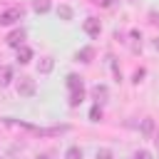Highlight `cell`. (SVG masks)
Listing matches in <instances>:
<instances>
[{"label": "cell", "mask_w": 159, "mask_h": 159, "mask_svg": "<svg viewBox=\"0 0 159 159\" xmlns=\"http://www.w3.org/2000/svg\"><path fill=\"white\" fill-rule=\"evenodd\" d=\"M142 77H144V70H137V72H134V82L139 84V82H142Z\"/></svg>", "instance_id": "obj_19"}, {"label": "cell", "mask_w": 159, "mask_h": 159, "mask_svg": "<svg viewBox=\"0 0 159 159\" xmlns=\"http://www.w3.org/2000/svg\"><path fill=\"white\" fill-rule=\"evenodd\" d=\"M35 92H37L35 80H30V77H20L17 80V94L20 97H35Z\"/></svg>", "instance_id": "obj_2"}, {"label": "cell", "mask_w": 159, "mask_h": 159, "mask_svg": "<svg viewBox=\"0 0 159 159\" xmlns=\"http://www.w3.org/2000/svg\"><path fill=\"white\" fill-rule=\"evenodd\" d=\"M152 132H154V119H149V117H147V119H142V134H147V137H149Z\"/></svg>", "instance_id": "obj_15"}, {"label": "cell", "mask_w": 159, "mask_h": 159, "mask_svg": "<svg viewBox=\"0 0 159 159\" xmlns=\"http://www.w3.org/2000/svg\"><path fill=\"white\" fill-rule=\"evenodd\" d=\"M132 159H154V157H152V152L139 149V152H134V157H132Z\"/></svg>", "instance_id": "obj_18"}, {"label": "cell", "mask_w": 159, "mask_h": 159, "mask_svg": "<svg viewBox=\"0 0 159 159\" xmlns=\"http://www.w3.org/2000/svg\"><path fill=\"white\" fill-rule=\"evenodd\" d=\"M107 97H109L107 84H94V87H92V99H94V104H102Z\"/></svg>", "instance_id": "obj_5"}, {"label": "cell", "mask_w": 159, "mask_h": 159, "mask_svg": "<svg viewBox=\"0 0 159 159\" xmlns=\"http://www.w3.org/2000/svg\"><path fill=\"white\" fill-rule=\"evenodd\" d=\"M52 67H55V60H52V57H42V60L37 62V72H40V75H50Z\"/></svg>", "instance_id": "obj_8"}, {"label": "cell", "mask_w": 159, "mask_h": 159, "mask_svg": "<svg viewBox=\"0 0 159 159\" xmlns=\"http://www.w3.org/2000/svg\"><path fill=\"white\" fill-rule=\"evenodd\" d=\"M57 17L67 22V20H72V17H75V10H72L70 5H57Z\"/></svg>", "instance_id": "obj_12"}, {"label": "cell", "mask_w": 159, "mask_h": 159, "mask_svg": "<svg viewBox=\"0 0 159 159\" xmlns=\"http://www.w3.org/2000/svg\"><path fill=\"white\" fill-rule=\"evenodd\" d=\"M65 84H67V89H70V92H72V89H80V87H84V84H82V77H80V75H75V72H70V75H67V82H65Z\"/></svg>", "instance_id": "obj_10"}, {"label": "cell", "mask_w": 159, "mask_h": 159, "mask_svg": "<svg viewBox=\"0 0 159 159\" xmlns=\"http://www.w3.org/2000/svg\"><path fill=\"white\" fill-rule=\"evenodd\" d=\"M97 2H99V5H109V0H97Z\"/></svg>", "instance_id": "obj_21"}, {"label": "cell", "mask_w": 159, "mask_h": 159, "mask_svg": "<svg viewBox=\"0 0 159 159\" xmlns=\"http://www.w3.org/2000/svg\"><path fill=\"white\" fill-rule=\"evenodd\" d=\"M5 42H7L10 47H15V50H17L20 45H25V30H22V27H15V30L5 37Z\"/></svg>", "instance_id": "obj_4"}, {"label": "cell", "mask_w": 159, "mask_h": 159, "mask_svg": "<svg viewBox=\"0 0 159 159\" xmlns=\"http://www.w3.org/2000/svg\"><path fill=\"white\" fill-rule=\"evenodd\" d=\"M82 30H84L87 37H99V32H102V22H99L97 17H87V20L82 22Z\"/></svg>", "instance_id": "obj_3"}, {"label": "cell", "mask_w": 159, "mask_h": 159, "mask_svg": "<svg viewBox=\"0 0 159 159\" xmlns=\"http://www.w3.org/2000/svg\"><path fill=\"white\" fill-rule=\"evenodd\" d=\"M30 60H32V50H30L27 45H20V47H17V62H20V65H27Z\"/></svg>", "instance_id": "obj_7"}, {"label": "cell", "mask_w": 159, "mask_h": 159, "mask_svg": "<svg viewBox=\"0 0 159 159\" xmlns=\"http://www.w3.org/2000/svg\"><path fill=\"white\" fill-rule=\"evenodd\" d=\"M154 50H159V40H154Z\"/></svg>", "instance_id": "obj_22"}, {"label": "cell", "mask_w": 159, "mask_h": 159, "mask_svg": "<svg viewBox=\"0 0 159 159\" xmlns=\"http://www.w3.org/2000/svg\"><path fill=\"white\" fill-rule=\"evenodd\" d=\"M89 119H92V122H99V119H102V104H94V107L89 109Z\"/></svg>", "instance_id": "obj_16"}, {"label": "cell", "mask_w": 159, "mask_h": 159, "mask_svg": "<svg viewBox=\"0 0 159 159\" xmlns=\"http://www.w3.org/2000/svg\"><path fill=\"white\" fill-rule=\"evenodd\" d=\"M152 22H159V15L157 12H152Z\"/></svg>", "instance_id": "obj_20"}, {"label": "cell", "mask_w": 159, "mask_h": 159, "mask_svg": "<svg viewBox=\"0 0 159 159\" xmlns=\"http://www.w3.org/2000/svg\"><path fill=\"white\" fill-rule=\"evenodd\" d=\"M84 154H82V149L80 147H70L67 152H65V159H82Z\"/></svg>", "instance_id": "obj_14"}, {"label": "cell", "mask_w": 159, "mask_h": 159, "mask_svg": "<svg viewBox=\"0 0 159 159\" xmlns=\"http://www.w3.org/2000/svg\"><path fill=\"white\" fill-rule=\"evenodd\" d=\"M22 15H25V10H22L20 5L5 7V10L0 12V25H2V27H7V25H15V22H20V20H22Z\"/></svg>", "instance_id": "obj_1"}, {"label": "cell", "mask_w": 159, "mask_h": 159, "mask_svg": "<svg viewBox=\"0 0 159 159\" xmlns=\"http://www.w3.org/2000/svg\"><path fill=\"white\" fill-rule=\"evenodd\" d=\"M75 60H77V62H84V65L92 62V60H94V47H89V45H87V47H80L77 55H75Z\"/></svg>", "instance_id": "obj_6"}, {"label": "cell", "mask_w": 159, "mask_h": 159, "mask_svg": "<svg viewBox=\"0 0 159 159\" xmlns=\"http://www.w3.org/2000/svg\"><path fill=\"white\" fill-rule=\"evenodd\" d=\"M0 159H2V157H0Z\"/></svg>", "instance_id": "obj_25"}, {"label": "cell", "mask_w": 159, "mask_h": 159, "mask_svg": "<svg viewBox=\"0 0 159 159\" xmlns=\"http://www.w3.org/2000/svg\"><path fill=\"white\" fill-rule=\"evenodd\" d=\"M82 99H84V87H80V89H72V92H70V107H80V104H82Z\"/></svg>", "instance_id": "obj_11"}, {"label": "cell", "mask_w": 159, "mask_h": 159, "mask_svg": "<svg viewBox=\"0 0 159 159\" xmlns=\"http://www.w3.org/2000/svg\"><path fill=\"white\" fill-rule=\"evenodd\" d=\"M37 159H50V157H47V154H40V157H37Z\"/></svg>", "instance_id": "obj_23"}, {"label": "cell", "mask_w": 159, "mask_h": 159, "mask_svg": "<svg viewBox=\"0 0 159 159\" xmlns=\"http://www.w3.org/2000/svg\"><path fill=\"white\" fill-rule=\"evenodd\" d=\"M32 10L40 12V15H45V12L50 10V0H35V2H32Z\"/></svg>", "instance_id": "obj_13"}, {"label": "cell", "mask_w": 159, "mask_h": 159, "mask_svg": "<svg viewBox=\"0 0 159 159\" xmlns=\"http://www.w3.org/2000/svg\"><path fill=\"white\" fill-rule=\"evenodd\" d=\"M94 159H114V154H112V149H97Z\"/></svg>", "instance_id": "obj_17"}, {"label": "cell", "mask_w": 159, "mask_h": 159, "mask_svg": "<svg viewBox=\"0 0 159 159\" xmlns=\"http://www.w3.org/2000/svg\"><path fill=\"white\" fill-rule=\"evenodd\" d=\"M12 82V67L10 65H2L0 67V87H7Z\"/></svg>", "instance_id": "obj_9"}, {"label": "cell", "mask_w": 159, "mask_h": 159, "mask_svg": "<svg viewBox=\"0 0 159 159\" xmlns=\"http://www.w3.org/2000/svg\"><path fill=\"white\" fill-rule=\"evenodd\" d=\"M157 154H159V142H157Z\"/></svg>", "instance_id": "obj_24"}]
</instances>
